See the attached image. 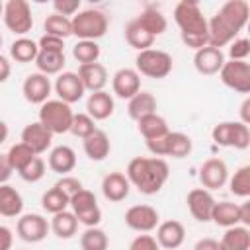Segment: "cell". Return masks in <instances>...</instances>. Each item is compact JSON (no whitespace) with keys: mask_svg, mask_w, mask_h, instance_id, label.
Here are the masks:
<instances>
[{"mask_svg":"<svg viewBox=\"0 0 250 250\" xmlns=\"http://www.w3.org/2000/svg\"><path fill=\"white\" fill-rule=\"evenodd\" d=\"M43 29H45V35H53V37H59V39H66L72 35V21L70 18H64V16H59V14H49L43 21Z\"/></svg>","mask_w":250,"mask_h":250,"instance_id":"36","label":"cell"},{"mask_svg":"<svg viewBox=\"0 0 250 250\" xmlns=\"http://www.w3.org/2000/svg\"><path fill=\"white\" fill-rule=\"evenodd\" d=\"M2 20H4V25L23 37L27 31H31L33 27V16H31V8L25 0H8L4 4V14H2Z\"/></svg>","mask_w":250,"mask_h":250,"instance_id":"8","label":"cell"},{"mask_svg":"<svg viewBox=\"0 0 250 250\" xmlns=\"http://www.w3.org/2000/svg\"><path fill=\"white\" fill-rule=\"evenodd\" d=\"M80 248L82 250H107L109 248V238H107L104 229L88 227L80 234Z\"/></svg>","mask_w":250,"mask_h":250,"instance_id":"38","label":"cell"},{"mask_svg":"<svg viewBox=\"0 0 250 250\" xmlns=\"http://www.w3.org/2000/svg\"><path fill=\"white\" fill-rule=\"evenodd\" d=\"M129 250H160V246H158V242H156L154 236H150V234H139L129 244Z\"/></svg>","mask_w":250,"mask_h":250,"instance_id":"48","label":"cell"},{"mask_svg":"<svg viewBox=\"0 0 250 250\" xmlns=\"http://www.w3.org/2000/svg\"><path fill=\"white\" fill-rule=\"evenodd\" d=\"M53 10L59 16H64V18L72 16L74 18L80 12V0H55L53 2Z\"/></svg>","mask_w":250,"mask_h":250,"instance_id":"46","label":"cell"},{"mask_svg":"<svg viewBox=\"0 0 250 250\" xmlns=\"http://www.w3.org/2000/svg\"><path fill=\"white\" fill-rule=\"evenodd\" d=\"M217 20L238 37V33L246 27L248 16H250V6L246 0H229L217 10Z\"/></svg>","mask_w":250,"mask_h":250,"instance_id":"9","label":"cell"},{"mask_svg":"<svg viewBox=\"0 0 250 250\" xmlns=\"http://www.w3.org/2000/svg\"><path fill=\"white\" fill-rule=\"evenodd\" d=\"M49 225H51V230L55 232V236L57 238H64V240L72 238L76 234V230H78V219H76V215L72 211H61V213L53 215Z\"/></svg>","mask_w":250,"mask_h":250,"instance_id":"31","label":"cell"},{"mask_svg":"<svg viewBox=\"0 0 250 250\" xmlns=\"http://www.w3.org/2000/svg\"><path fill=\"white\" fill-rule=\"evenodd\" d=\"M6 139H8V125L0 119V145H2Z\"/></svg>","mask_w":250,"mask_h":250,"instance_id":"57","label":"cell"},{"mask_svg":"<svg viewBox=\"0 0 250 250\" xmlns=\"http://www.w3.org/2000/svg\"><path fill=\"white\" fill-rule=\"evenodd\" d=\"M82 146H84L86 156H88L90 160H94V162L104 160V158L109 154V150H111L109 137H107L102 129H96L90 137H86V139L82 141Z\"/></svg>","mask_w":250,"mask_h":250,"instance_id":"25","label":"cell"},{"mask_svg":"<svg viewBox=\"0 0 250 250\" xmlns=\"http://www.w3.org/2000/svg\"><path fill=\"white\" fill-rule=\"evenodd\" d=\"M20 178L23 180V182H29V184H35V182H39L43 176H45V160L41 158V156H35L27 166H23L20 172Z\"/></svg>","mask_w":250,"mask_h":250,"instance_id":"44","label":"cell"},{"mask_svg":"<svg viewBox=\"0 0 250 250\" xmlns=\"http://www.w3.org/2000/svg\"><path fill=\"white\" fill-rule=\"evenodd\" d=\"M72 117H74L72 107L61 100H47L39 107V123L45 125L53 135L68 133Z\"/></svg>","mask_w":250,"mask_h":250,"instance_id":"4","label":"cell"},{"mask_svg":"<svg viewBox=\"0 0 250 250\" xmlns=\"http://www.w3.org/2000/svg\"><path fill=\"white\" fill-rule=\"evenodd\" d=\"M223 64H225V53L221 49H217V47L207 45V47L195 51V55H193V66L203 76L217 74Z\"/></svg>","mask_w":250,"mask_h":250,"instance_id":"19","label":"cell"},{"mask_svg":"<svg viewBox=\"0 0 250 250\" xmlns=\"http://www.w3.org/2000/svg\"><path fill=\"white\" fill-rule=\"evenodd\" d=\"M6 156H8V162H10L12 170H14V172H20V170H21L23 166H27L37 154H35L27 145H23V143L20 141V143H16V145L10 146V150L6 152Z\"/></svg>","mask_w":250,"mask_h":250,"instance_id":"39","label":"cell"},{"mask_svg":"<svg viewBox=\"0 0 250 250\" xmlns=\"http://www.w3.org/2000/svg\"><path fill=\"white\" fill-rule=\"evenodd\" d=\"M221 250H248L250 248V229L242 225L229 227L219 240Z\"/></svg>","mask_w":250,"mask_h":250,"instance_id":"27","label":"cell"},{"mask_svg":"<svg viewBox=\"0 0 250 250\" xmlns=\"http://www.w3.org/2000/svg\"><path fill=\"white\" fill-rule=\"evenodd\" d=\"M84 92L86 90H84L82 80L78 78L76 72H70V70L61 72L57 76V80H55V94L59 96L57 100H61V102H64L68 105L80 102L82 96H84Z\"/></svg>","mask_w":250,"mask_h":250,"instance_id":"14","label":"cell"},{"mask_svg":"<svg viewBox=\"0 0 250 250\" xmlns=\"http://www.w3.org/2000/svg\"><path fill=\"white\" fill-rule=\"evenodd\" d=\"M102 55V49L96 41H78L72 47V57L80 62V64H90V62H98Z\"/></svg>","mask_w":250,"mask_h":250,"instance_id":"40","label":"cell"},{"mask_svg":"<svg viewBox=\"0 0 250 250\" xmlns=\"http://www.w3.org/2000/svg\"><path fill=\"white\" fill-rule=\"evenodd\" d=\"M115 109V102H113V96L105 90H100V92H92L86 100V113L94 119V121H104L107 117H111Z\"/></svg>","mask_w":250,"mask_h":250,"instance_id":"21","label":"cell"},{"mask_svg":"<svg viewBox=\"0 0 250 250\" xmlns=\"http://www.w3.org/2000/svg\"><path fill=\"white\" fill-rule=\"evenodd\" d=\"M51 230V225L49 221L39 215V213H25V215H20L18 219V225H16V232L18 236L23 240V242H41L45 240V236L49 234Z\"/></svg>","mask_w":250,"mask_h":250,"instance_id":"11","label":"cell"},{"mask_svg":"<svg viewBox=\"0 0 250 250\" xmlns=\"http://www.w3.org/2000/svg\"><path fill=\"white\" fill-rule=\"evenodd\" d=\"M12 166L8 162V156L6 154H0V186L2 184H8V180L12 178Z\"/></svg>","mask_w":250,"mask_h":250,"instance_id":"52","label":"cell"},{"mask_svg":"<svg viewBox=\"0 0 250 250\" xmlns=\"http://www.w3.org/2000/svg\"><path fill=\"white\" fill-rule=\"evenodd\" d=\"M66 64V57L64 53H51V51H39L37 53V59H35V66H37V72L45 74V76H51V74H61L62 68Z\"/></svg>","mask_w":250,"mask_h":250,"instance_id":"33","label":"cell"},{"mask_svg":"<svg viewBox=\"0 0 250 250\" xmlns=\"http://www.w3.org/2000/svg\"><path fill=\"white\" fill-rule=\"evenodd\" d=\"M14 234L6 225H0V250H12Z\"/></svg>","mask_w":250,"mask_h":250,"instance_id":"51","label":"cell"},{"mask_svg":"<svg viewBox=\"0 0 250 250\" xmlns=\"http://www.w3.org/2000/svg\"><path fill=\"white\" fill-rule=\"evenodd\" d=\"M172 57L166 53V51H160V49H145V51H139L137 57H135V70L143 76H148V78H166L170 72H172Z\"/></svg>","mask_w":250,"mask_h":250,"instance_id":"5","label":"cell"},{"mask_svg":"<svg viewBox=\"0 0 250 250\" xmlns=\"http://www.w3.org/2000/svg\"><path fill=\"white\" fill-rule=\"evenodd\" d=\"M125 176H127L129 184L135 186L141 193L154 195L168 182L170 168H168V162L164 158H158V156H152V158H148V156H135L127 164Z\"/></svg>","mask_w":250,"mask_h":250,"instance_id":"1","label":"cell"},{"mask_svg":"<svg viewBox=\"0 0 250 250\" xmlns=\"http://www.w3.org/2000/svg\"><path fill=\"white\" fill-rule=\"evenodd\" d=\"M127 113L131 119L139 121L141 117L148 115V113H156V98L150 92L141 90L139 94H135L129 104H127Z\"/></svg>","mask_w":250,"mask_h":250,"instance_id":"29","label":"cell"},{"mask_svg":"<svg viewBox=\"0 0 250 250\" xmlns=\"http://www.w3.org/2000/svg\"><path fill=\"white\" fill-rule=\"evenodd\" d=\"M193 250H221V248H219V240H215V238H201V240H197Z\"/></svg>","mask_w":250,"mask_h":250,"instance_id":"54","label":"cell"},{"mask_svg":"<svg viewBox=\"0 0 250 250\" xmlns=\"http://www.w3.org/2000/svg\"><path fill=\"white\" fill-rule=\"evenodd\" d=\"M135 20H137V21L141 23V27H145L154 39H156L158 35H162V33L166 31V27H168V21H166L164 14H162L160 10H156V8H145Z\"/></svg>","mask_w":250,"mask_h":250,"instance_id":"32","label":"cell"},{"mask_svg":"<svg viewBox=\"0 0 250 250\" xmlns=\"http://www.w3.org/2000/svg\"><path fill=\"white\" fill-rule=\"evenodd\" d=\"M70 21H72V35H76L80 41H96L104 37L109 23L107 16L96 8L78 12L74 18H70Z\"/></svg>","mask_w":250,"mask_h":250,"instance_id":"3","label":"cell"},{"mask_svg":"<svg viewBox=\"0 0 250 250\" xmlns=\"http://www.w3.org/2000/svg\"><path fill=\"white\" fill-rule=\"evenodd\" d=\"M47 164L53 172H57L61 176H68V172H72L76 166V152L68 145H59V146L51 148Z\"/></svg>","mask_w":250,"mask_h":250,"instance_id":"24","label":"cell"},{"mask_svg":"<svg viewBox=\"0 0 250 250\" xmlns=\"http://www.w3.org/2000/svg\"><path fill=\"white\" fill-rule=\"evenodd\" d=\"M39 51H51V53H64V41L53 35H41V39L37 41Z\"/></svg>","mask_w":250,"mask_h":250,"instance_id":"47","label":"cell"},{"mask_svg":"<svg viewBox=\"0 0 250 250\" xmlns=\"http://www.w3.org/2000/svg\"><path fill=\"white\" fill-rule=\"evenodd\" d=\"M2 43H4V39H2V33H0V47H2Z\"/></svg>","mask_w":250,"mask_h":250,"instance_id":"59","label":"cell"},{"mask_svg":"<svg viewBox=\"0 0 250 250\" xmlns=\"http://www.w3.org/2000/svg\"><path fill=\"white\" fill-rule=\"evenodd\" d=\"M96 131V121L88 113H74L72 123H70V133L78 139H86Z\"/></svg>","mask_w":250,"mask_h":250,"instance_id":"43","label":"cell"},{"mask_svg":"<svg viewBox=\"0 0 250 250\" xmlns=\"http://www.w3.org/2000/svg\"><path fill=\"white\" fill-rule=\"evenodd\" d=\"M37 53H39V47H37V41L29 39V37H18L12 45H10V57L16 61V62H35L37 59Z\"/></svg>","mask_w":250,"mask_h":250,"instance_id":"35","label":"cell"},{"mask_svg":"<svg viewBox=\"0 0 250 250\" xmlns=\"http://www.w3.org/2000/svg\"><path fill=\"white\" fill-rule=\"evenodd\" d=\"M229 188H230V193L236 197H248L250 195V166L248 164L240 166L234 172V176L229 180Z\"/></svg>","mask_w":250,"mask_h":250,"instance_id":"41","label":"cell"},{"mask_svg":"<svg viewBox=\"0 0 250 250\" xmlns=\"http://www.w3.org/2000/svg\"><path fill=\"white\" fill-rule=\"evenodd\" d=\"M211 221L219 227H225V229L240 225V207L236 203H230V201H219L213 207Z\"/></svg>","mask_w":250,"mask_h":250,"instance_id":"30","label":"cell"},{"mask_svg":"<svg viewBox=\"0 0 250 250\" xmlns=\"http://www.w3.org/2000/svg\"><path fill=\"white\" fill-rule=\"evenodd\" d=\"M125 41L137 49V51H145V49H150L152 43H154V37L145 29L141 27V23L137 20H131L127 25H125Z\"/></svg>","mask_w":250,"mask_h":250,"instance_id":"34","label":"cell"},{"mask_svg":"<svg viewBox=\"0 0 250 250\" xmlns=\"http://www.w3.org/2000/svg\"><path fill=\"white\" fill-rule=\"evenodd\" d=\"M146 148L152 156H172V158H184L191 152V139L186 133L180 131H168L164 137L146 141Z\"/></svg>","mask_w":250,"mask_h":250,"instance_id":"6","label":"cell"},{"mask_svg":"<svg viewBox=\"0 0 250 250\" xmlns=\"http://www.w3.org/2000/svg\"><path fill=\"white\" fill-rule=\"evenodd\" d=\"M113 94L121 100H131L141 92V74L135 68H119L111 78Z\"/></svg>","mask_w":250,"mask_h":250,"instance_id":"17","label":"cell"},{"mask_svg":"<svg viewBox=\"0 0 250 250\" xmlns=\"http://www.w3.org/2000/svg\"><path fill=\"white\" fill-rule=\"evenodd\" d=\"M68 203H70V197H68L62 189H59L57 186H53L51 189H47V191L43 193V197H41L43 209H45L47 213H51V215H57V213H61V211H66Z\"/></svg>","mask_w":250,"mask_h":250,"instance_id":"37","label":"cell"},{"mask_svg":"<svg viewBox=\"0 0 250 250\" xmlns=\"http://www.w3.org/2000/svg\"><path fill=\"white\" fill-rule=\"evenodd\" d=\"M129 189H131V184H129L127 176L121 172H109L102 180V193L111 203L123 201L129 195Z\"/></svg>","mask_w":250,"mask_h":250,"instance_id":"22","label":"cell"},{"mask_svg":"<svg viewBox=\"0 0 250 250\" xmlns=\"http://www.w3.org/2000/svg\"><path fill=\"white\" fill-rule=\"evenodd\" d=\"M186 203H188V209L195 221L207 223V221H211V213H213V207L217 201L211 195V191H207L203 188H195L188 193Z\"/></svg>","mask_w":250,"mask_h":250,"instance_id":"16","label":"cell"},{"mask_svg":"<svg viewBox=\"0 0 250 250\" xmlns=\"http://www.w3.org/2000/svg\"><path fill=\"white\" fill-rule=\"evenodd\" d=\"M55 186H57L59 189H62V191H64L68 197H70V195H74L76 191H80V189H82V182H80L78 178H74V176H62V178H61V180H59Z\"/></svg>","mask_w":250,"mask_h":250,"instance_id":"49","label":"cell"},{"mask_svg":"<svg viewBox=\"0 0 250 250\" xmlns=\"http://www.w3.org/2000/svg\"><path fill=\"white\" fill-rule=\"evenodd\" d=\"M240 123H244L246 127L250 125V98H246L240 105Z\"/></svg>","mask_w":250,"mask_h":250,"instance_id":"55","label":"cell"},{"mask_svg":"<svg viewBox=\"0 0 250 250\" xmlns=\"http://www.w3.org/2000/svg\"><path fill=\"white\" fill-rule=\"evenodd\" d=\"M76 74L82 80L84 90H88V92H100L107 84V70H105V66L102 62L80 64Z\"/></svg>","mask_w":250,"mask_h":250,"instance_id":"23","label":"cell"},{"mask_svg":"<svg viewBox=\"0 0 250 250\" xmlns=\"http://www.w3.org/2000/svg\"><path fill=\"white\" fill-rule=\"evenodd\" d=\"M10 74H12V64H10V61L0 53V84L6 82V80L10 78Z\"/></svg>","mask_w":250,"mask_h":250,"instance_id":"53","label":"cell"},{"mask_svg":"<svg viewBox=\"0 0 250 250\" xmlns=\"http://www.w3.org/2000/svg\"><path fill=\"white\" fill-rule=\"evenodd\" d=\"M137 127H139V133L145 137V141L160 139L170 131L168 129V121L158 113H148V115L141 117L137 121Z\"/></svg>","mask_w":250,"mask_h":250,"instance_id":"28","label":"cell"},{"mask_svg":"<svg viewBox=\"0 0 250 250\" xmlns=\"http://www.w3.org/2000/svg\"><path fill=\"white\" fill-rule=\"evenodd\" d=\"M156 242L160 248H166V250H176L184 244L186 240V229L180 221H164V223H158L156 227Z\"/></svg>","mask_w":250,"mask_h":250,"instance_id":"20","label":"cell"},{"mask_svg":"<svg viewBox=\"0 0 250 250\" xmlns=\"http://www.w3.org/2000/svg\"><path fill=\"white\" fill-rule=\"evenodd\" d=\"M250 55V41L246 37H236L229 45V61H246Z\"/></svg>","mask_w":250,"mask_h":250,"instance_id":"45","label":"cell"},{"mask_svg":"<svg viewBox=\"0 0 250 250\" xmlns=\"http://www.w3.org/2000/svg\"><path fill=\"white\" fill-rule=\"evenodd\" d=\"M2 14H4V4L0 2V18H2Z\"/></svg>","mask_w":250,"mask_h":250,"instance_id":"58","label":"cell"},{"mask_svg":"<svg viewBox=\"0 0 250 250\" xmlns=\"http://www.w3.org/2000/svg\"><path fill=\"white\" fill-rule=\"evenodd\" d=\"M240 207V225L242 227H250V203H242L238 205Z\"/></svg>","mask_w":250,"mask_h":250,"instance_id":"56","label":"cell"},{"mask_svg":"<svg viewBox=\"0 0 250 250\" xmlns=\"http://www.w3.org/2000/svg\"><path fill=\"white\" fill-rule=\"evenodd\" d=\"M21 211H23L21 193L10 184H2L0 186V215L2 217H20Z\"/></svg>","mask_w":250,"mask_h":250,"instance_id":"26","label":"cell"},{"mask_svg":"<svg viewBox=\"0 0 250 250\" xmlns=\"http://www.w3.org/2000/svg\"><path fill=\"white\" fill-rule=\"evenodd\" d=\"M68 207L72 209L74 215H80V213H84V211H90V209L98 207V201H96L94 191L82 188L80 191H76L74 195H70V203H68Z\"/></svg>","mask_w":250,"mask_h":250,"instance_id":"42","label":"cell"},{"mask_svg":"<svg viewBox=\"0 0 250 250\" xmlns=\"http://www.w3.org/2000/svg\"><path fill=\"white\" fill-rule=\"evenodd\" d=\"M211 137L219 146H232V148L244 150L250 145V129L240 121L217 123L211 131Z\"/></svg>","mask_w":250,"mask_h":250,"instance_id":"7","label":"cell"},{"mask_svg":"<svg viewBox=\"0 0 250 250\" xmlns=\"http://www.w3.org/2000/svg\"><path fill=\"white\" fill-rule=\"evenodd\" d=\"M21 143L27 145L39 156V154L47 152V148L51 146L53 133L45 125H41L39 121H33V123H27L23 127V131H21Z\"/></svg>","mask_w":250,"mask_h":250,"instance_id":"18","label":"cell"},{"mask_svg":"<svg viewBox=\"0 0 250 250\" xmlns=\"http://www.w3.org/2000/svg\"><path fill=\"white\" fill-rule=\"evenodd\" d=\"M76 219H78V225H84L86 229L88 227H98L100 221H102V209L100 207H94L90 211H84V213L76 215Z\"/></svg>","mask_w":250,"mask_h":250,"instance_id":"50","label":"cell"},{"mask_svg":"<svg viewBox=\"0 0 250 250\" xmlns=\"http://www.w3.org/2000/svg\"><path fill=\"white\" fill-rule=\"evenodd\" d=\"M199 182L203 189H219L229 182V166L221 158H209L199 168Z\"/></svg>","mask_w":250,"mask_h":250,"instance_id":"13","label":"cell"},{"mask_svg":"<svg viewBox=\"0 0 250 250\" xmlns=\"http://www.w3.org/2000/svg\"><path fill=\"white\" fill-rule=\"evenodd\" d=\"M160 215L152 205H133L125 211V225L137 232H150L158 227Z\"/></svg>","mask_w":250,"mask_h":250,"instance_id":"12","label":"cell"},{"mask_svg":"<svg viewBox=\"0 0 250 250\" xmlns=\"http://www.w3.org/2000/svg\"><path fill=\"white\" fill-rule=\"evenodd\" d=\"M174 21L180 27V37L186 47L199 51L209 45L207 39V18L193 0H182L174 8Z\"/></svg>","mask_w":250,"mask_h":250,"instance_id":"2","label":"cell"},{"mask_svg":"<svg viewBox=\"0 0 250 250\" xmlns=\"http://www.w3.org/2000/svg\"><path fill=\"white\" fill-rule=\"evenodd\" d=\"M51 88H53V86H51V80H49L45 74H41V72H31V74L25 76V80H23V84H21V94H23V98H25L29 104L41 105V104H45V102L49 100Z\"/></svg>","mask_w":250,"mask_h":250,"instance_id":"15","label":"cell"},{"mask_svg":"<svg viewBox=\"0 0 250 250\" xmlns=\"http://www.w3.org/2000/svg\"><path fill=\"white\" fill-rule=\"evenodd\" d=\"M219 78L227 88L238 94L250 92V64L246 61H225L219 70Z\"/></svg>","mask_w":250,"mask_h":250,"instance_id":"10","label":"cell"}]
</instances>
